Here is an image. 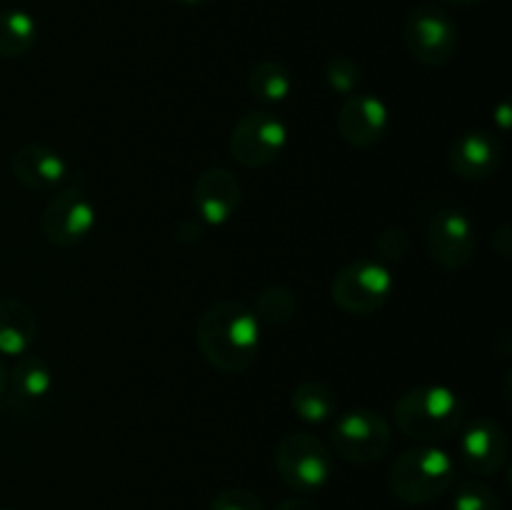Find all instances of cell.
I'll return each mask as SVG.
<instances>
[{
  "instance_id": "cell-1",
  "label": "cell",
  "mask_w": 512,
  "mask_h": 510,
  "mask_svg": "<svg viewBox=\"0 0 512 510\" xmlns=\"http://www.w3.org/2000/svg\"><path fill=\"white\" fill-rule=\"evenodd\" d=\"M258 318L250 305L223 298L208 305L195 323V340L203 358L220 373H243L260 353Z\"/></svg>"
},
{
  "instance_id": "cell-2",
  "label": "cell",
  "mask_w": 512,
  "mask_h": 510,
  "mask_svg": "<svg viewBox=\"0 0 512 510\" xmlns=\"http://www.w3.org/2000/svg\"><path fill=\"white\" fill-rule=\"evenodd\" d=\"M393 420L403 435L433 445L458 433L465 420V403L443 383L418 385L395 400Z\"/></svg>"
},
{
  "instance_id": "cell-3",
  "label": "cell",
  "mask_w": 512,
  "mask_h": 510,
  "mask_svg": "<svg viewBox=\"0 0 512 510\" xmlns=\"http://www.w3.org/2000/svg\"><path fill=\"white\" fill-rule=\"evenodd\" d=\"M455 460L438 445L403 450L388 470V490L398 503L420 508L443 498L455 483Z\"/></svg>"
},
{
  "instance_id": "cell-4",
  "label": "cell",
  "mask_w": 512,
  "mask_h": 510,
  "mask_svg": "<svg viewBox=\"0 0 512 510\" xmlns=\"http://www.w3.org/2000/svg\"><path fill=\"white\" fill-rule=\"evenodd\" d=\"M330 453L353 465L378 463L393 445V428L378 410L355 408L335 415L328 433Z\"/></svg>"
},
{
  "instance_id": "cell-5",
  "label": "cell",
  "mask_w": 512,
  "mask_h": 510,
  "mask_svg": "<svg viewBox=\"0 0 512 510\" xmlns=\"http://www.w3.org/2000/svg\"><path fill=\"white\" fill-rule=\"evenodd\" d=\"M275 468L280 480L295 493L323 490L333 478V453L318 435L308 430H295L280 438L275 448Z\"/></svg>"
},
{
  "instance_id": "cell-6",
  "label": "cell",
  "mask_w": 512,
  "mask_h": 510,
  "mask_svg": "<svg viewBox=\"0 0 512 510\" xmlns=\"http://www.w3.org/2000/svg\"><path fill=\"white\" fill-rule=\"evenodd\" d=\"M395 290L393 270L375 258H360L333 275L330 298L350 315H373L390 303Z\"/></svg>"
},
{
  "instance_id": "cell-7",
  "label": "cell",
  "mask_w": 512,
  "mask_h": 510,
  "mask_svg": "<svg viewBox=\"0 0 512 510\" xmlns=\"http://www.w3.org/2000/svg\"><path fill=\"white\" fill-rule=\"evenodd\" d=\"M405 50L428 68H443L458 53V25L443 5L420 3L403 23Z\"/></svg>"
},
{
  "instance_id": "cell-8",
  "label": "cell",
  "mask_w": 512,
  "mask_h": 510,
  "mask_svg": "<svg viewBox=\"0 0 512 510\" xmlns=\"http://www.w3.org/2000/svg\"><path fill=\"white\" fill-rule=\"evenodd\" d=\"M53 390L55 378L50 365L38 355L25 353L15 358L13 368H8L3 395H0V410L8 418L30 423L48 410Z\"/></svg>"
},
{
  "instance_id": "cell-9",
  "label": "cell",
  "mask_w": 512,
  "mask_h": 510,
  "mask_svg": "<svg viewBox=\"0 0 512 510\" xmlns=\"http://www.w3.org/2000/svg\"><path fill=\"white\" fill-rule=\"evenodd\" d=\"M288 140V125L280 115L270 110H250L233 125L228 148L235 163L248 170H260L273 165L285 153Z\"/></svg>"
},
{
  "instance_id": "cell-10",
  "label": "cell",
  "mask_w": 512,
  "mask_h": 510,
  "mask_svg": "<svg viewBox=\"0 0 512 510\" xmlns=\"http://www.w3.org/2000/svg\"><path fill=\"white\" fill-rule=\"evenodd\" d=\"M425 245L435 265L450 273L465 270L473 263L475 248H478L475 223L460 208L435 210L425 228Z\"/></svg>"
},
{
  "instance_id": "cell-11",
  "label": "cell",
  "mask_w": 512,
  "mask_h": 510,
  "mask_svg": "<svg viewBox=\"0 0 512 510\" xmlns=\"http://www.w3.org/2000/svg\"><path fill=\"white\" fill-rule=\"evenodd\" d=\"M95 220H98V213H95V203L88 198V193L78 185H68L45 203L40 228L50 245L73 248L90 238V233L95 230Z\"/></svg>"
},
{
  "instance_id": "cell-12",
  "label": "cell",
  "mask_w": 512,
  "mask_h": 510,
  "mask_svg": "<svg viewBox=\"0 0 512 510\" xmlns=\"http://www.w3.org/2000/svg\"><path fill=\"white\" fill-rule=\"evenodd\" d=\"M460 463L480 478L498 475L510 455V440L503 425L495 418H475L463 428L458 438Z\"/></svg>"
},
{
  "instance_id": "cell-13",
  "label": "cell",
  "mask_w": 512,
  "mask_h": 510,
  "mask_svg": "<svg viewBox=\"0 0 512 510\" xmlns=\"http://www.w3.org/2000/svg\"><path fill=\"white\" fill-rule=\"evenodd\" d=\"M390 130V108L373 93H353L338 110V133L350 148L370 150L383 143Z\"/></svg>"
},
{
  "instance_id": "cell-14",
  "label": "cell",
  "mask_w": 512,
  "mask_h": 510,
  "mask_svg": "<svg viewBox=\"0 0 512 510\" xmlns=\"http://www.w3.org/2000/svg\"><path fill=\"white\" fill-rule=\"evenodd\" d=\"M190 203H193L195 218L205 228H223L238 213L243 203V188L228 168H208L195 180Z\"/></svg>"
},
{
  "instance_id": "cell-15",
  "label": "cell",
  "mask_w": 512,
  "mask_h": 510,
  "mask_svg": "<svg viewBox=\"0 0 512 510\" xmlns=\"http://www.w3.org/2000/svg\"><path fill=\"white\" fill-rule=\"evenodd\" d=\"M505 158L503 143L488 128H468L453 140L448 153V165L460 180L483 183L500 170Z\"/></svg>"
},
{
  "instance_id": "cell-16",
  "label": "cell",
  "mask_w": 512,
  "mask_h": 510,
  "mask_svg": "<svg viewBox=\"0 0 512 510\" xmlns=\"http://www.w3.org/2000/svg\"><path fill=\"white\" fill-rule=\"evenodd\" d=\"M10 173H13V178L23 188L45 193V190L60 188L63 183H68L70 165L58 150L40 143H28L20 145L13 153V158H10Z\"/></svg>"
},
{
  "instance_id": "cell-17",
  "label": "cell",
  "mask_w": 512,
  "mask_h": 510,
  "mask_svg": "<svg viewBox=\"0 0 512 510\" xmlns=\"http://www.w3.org/2000/svg\"><path fill=\"white\" fill-rule=\"evenodd\" d=\"M38 338V320L33 308L18 298L0 300V355L20 358L30 353Z\"/></svg>"
},
{
  "instance_id": "cell-18",
  "label": "cell",
  "mask_w": 512,
  "mask_h": 510,
  "mask_svg": "<svg viewBox=\"0 0 512 510\" xmlns=\"http://www.w3.org/2000/svg\"><path fill=\"white\" fill-rule=\"evenodd\" d=\"M290 408L303 423L323 425L338 415V400H335L330 385L320 383V380H303L290 393Z\"/></svg>"
},
{
  "instance_id": "cell-19",
  "label": "cell",
  "mask_w": 512,
  "mask_h": 510,
  "mask_svg": "<svg viewBox=\"0 0 512 510\" xmlns=\"http://www.w3.org/2000/svg\"><path fill=\"white\" fill-rule=\"evenodd\" d=\"M38 43V23L23 8L0 10V58H23Z\"/></svg>"
},
{
  "instance_id": "cell-20",
  "label": "cell",
  "mask_w": 512,
  "mask_h": 510,
  "mask_svg": "<svg viewBox=\"0 0 512 510\" xmlns=\"http://www.w3.org/2000/svg\"><path fill=\"white\" fill-rule=\"evenodd\" d=\"M293 73L278 60H260L248 75V90L258 103L280 105L293 93Z\"/></svg>"
},
{
  "instance_id": "cell-21",
  "label": "cell",
  "mask_w": 512,
  "mask_h": 510,
  "mask_svg": "<svg viewBox=\"0 0 512 510\" xmlns=\"http://www.w3.org/2000/svg\"><path fill=\"white\" fill-rule=\"evenodd\" d=\"M250 310L258 318L260 328L263 325L280 328V325H288L295 318V313H298V298L285 285H268V288H263L255 295V303Z\"/></svg>"
},
{
  "instance_id": "cell-22",
  "label": "cell",
  "mask_w": 512,
  "mask_h": 510,
  "mask_svg": "<svg viewBox=\"0 0 512 510\" xmlns=\"http://www.w3.org/2000/svg\"><path fill=\"white\" fill-rule=\"evenodd\" d=\"M323 80L325 88L348 98V95L358 93V85L363 83V68H360L358 60L350 58V55H333V58L325 63Z\"/></svg>"
},
{
  "instance_id": "cell-23",
  "label": "cell",
  "mask_w": 512,
  "mask_h": 510,
  "mask_svg": "<svg viewBox=\"0 0 512 510\" xmlns=\"http://www.w3.org/2000/svg\"><path fill=\"white\" fill-rule=\"evenodd\" d=\"M453 510H503V500L483 480H465L455 488Z\"/></svg>"
},
{
  "instance_id": "cell-24",
  "label": "cell",
  "mask_w": 512,
  "mask_h": 510,
  "mask_svg": "<svg viewBox=\"0 0 512 510\" xmlns=\"http://www.w3.org/2000/svg\"><path fill=\"white\" fill-rule=\"evenodd\" d=\"M408 250H410V235L405 233L403 228H398V225L380 230L373 240L375 260L383 265H388V268L390 265L403 263L405 255H408Z\"/></svg>"
},
{
  "instance_id": "cell-25",
  "label": "cell",
  "mask_w": 512,
  "mask_h": 510,
  "mask_svg": "<svg viewBox=\"0 0 512 510\" xmlns=\"http://www.w3.org/2000/svg\"><path fill=\"white\" fill-rule=\"evenodd\" d=\"M208 510H265V503L248 488H225L210 500Z\"/></svg>"
},
{
  "instance_id": "cell-26",
  "label": "cell",
  "mask_w": 512,
  "mask_h": 510,
  "mask_svg": "<svg viewBox=\"0 0 512 510\" xmlns=\"http://www.w3.org/2000/svg\"><path fill=\"white\" fill-rule=\"evenodd\" d=\"M275 510H320V508L313 503V500L305 498V495H290V498H285Z\"/></svg>"
},
{
  "instance_id": "cell-27",
  "label": "cell",
  "mask_w": 512,
  "mask_h": 510,
  "mask_svg": "<svg viewBox=\"0 0 512 510\" xmlns=\"http://www.w3.org/2000/svg\"><path fill=\"white\" fill-rule=\"evenodd\" d=\"M495 248H498V253L503 255V258H508L510 255V228L508 225H503V228L498 230V235H495Z\"/></svg>"
},
{
  "instance_id": "cell-28",
  "label": "cell",
  "mask_w": 512,
  "mask_h": 510,
  "mask_svg": "<svg viewBox=\"0 0 512 510\" xmlns=\"http://www.w3.org/2000/svg\"><path fill=\"white\" fill-rule=\"evenodd\" d=\"M448 5H455V8H475V5H480L483 0H445Z\"/></svg>"
},
{
  "instance_id": "cell-29",
  "label": "cell",
  "mask_w": 512,
  "mask_h": 510,
  "mask_svg": "<svg viewBox=\"0 0 512 510\" xmlns=\"http://www.w3.org/2000/svg\"><path fill=\"white\" fill-rule=\"evenodd\" d=\"M173 3L183 5V8H198V5H203L205 0H173Z\"/></svg>"
},
{
  "instance_id": "cell-30",
  "label": "cell",
  "mask_w": 512,
  "mask_h": 510,
  "mask_svg": "<svg viewBox=\"0 0 512 510\" xmlns=\"http://www.w3.org/2000/svg\"><path fill=\"white\" fill-rule=\"evenodd\" d=\"M5 375H8V368H5V363L0 360V395H3V388H5Z\"/></svg>"
},
{
  "instance_id": "cell-31",
  "label": "cell",
  "mask_w": 512,
  "mask_h": 510,
  "mask_svg": "<svg viewBox=\"0 0 512 510\" xmlns=\"http://www.w3.org/2000/svg\"><path fill=\"white\" fill-rule=\"evenodd\" d=\"M0 510H13V508H0Z\"/></svg>"
}]
</instances>
